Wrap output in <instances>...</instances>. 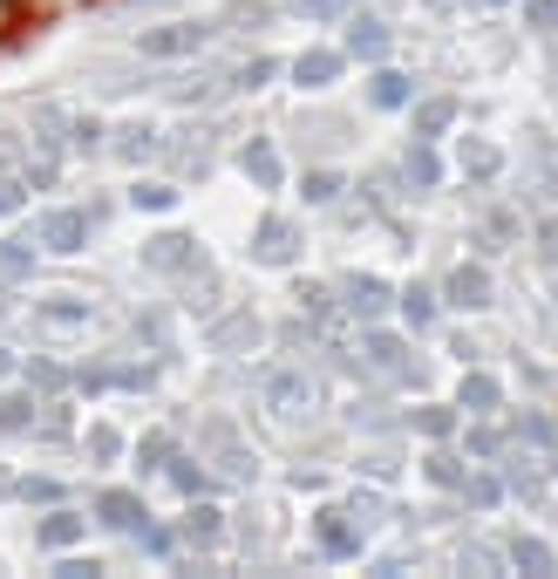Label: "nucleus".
Segmentation results:
<instances>
[{
  "instance_id": "1",
  "label": "nucleus",
  "mask_w": 558,
  "mask_h": 579,
  "mask_svg": "<svg viewBox=\"0 0 558 579\" xmlns=\"http://www.w3.org/2000/svg\"><path fill=\"white\" fill-rule=\"evenodd\" d=\"M35 327H41L48 341L89 335V300H75V293H55V300H41V307H35Z\"/></svg>"
},
{
  "instance_id": "2",
  "label": "nucleus",
  "mask_w": 558,
  "mask_h": 579,
  "mask_svg": "<svg viewBox=\"0 0 558 579\" xmlns=\"http://www.w3.org/2000/svg\"><path fill=\"white\" fill-rule=\"evenodd\" d=\"M212 41L205 21H170V28H143V55H198V48Z\"/></svg>"
},
{
  "instance_id": "3",
  "label": "nucleus",
  "mask_w": 558,
  "mask_h": 579,
  "mask_svg": "<svg viewBox=\"0 0 558 579\" xmlns=\"http://www.w3.org/2000/svg\"><path fill=\"white\" fill-rule=\"evenodd\" d=\"M266 410L279 423H300L314 410V389H307V375H266Z\"/></svg>"
},
{
  "instance_id": "4",
  "label": "nucleus",
  "mask_w": 558,
  "mask_h": 579,
  "mask_svg": "<svg viewBox=\"0 0 558 579\" xmlns=\"http://www.w3.org/2000/svg\"><path fill=\"white\" fill-rule=\"evenodd\" d=\"M48 21H55V8L48 0H14L8 8V21H0V48H21V41H35Z\"/></svg>"
},
{
  "instance_id": "5",
  "label": "nucleus",
  "mask_w": 558,
  "mask_h": 579,
  "mask_svg": "<svg viewBox=\"0 0 558 579\" xmlns=\"http://www.w3.org/2000/svg\"><path fill=\"white\" fill-rule=\"evenodd\" d=\"M143 266H157V273H191L198 266V239H185V232H157L143 246Z\"/></svg>"
},
{
  "instance_id": "6",
  "label": "nucleus",
  "mask_w": 558,
  "mask_h": 579,
  "mask_svg": "<svg viewBox=\"0 0 558 579\" xmlns=\"http://www.w3.org/2000/svg\"><path fill=\"white\" fill-rule=\"evenodd\" d=\"M83 239H89L83 212H48L41 218V246H48V253H83Z\"/></svg>"
},
{
  "instance_id": "7",
  "label": "nucleus",
  "mask_w": 558,
  "mask_h": 579,
  "mask_svg": "<svg viewBox=\"0 0 558 579\" xmlns=\"http://www.w3.org/2000/svg\"><path fill=\"white\" fill-rule=\"evenodd\" d=\"M293 246H300V239H293V225H287V218H266L259 232H252V253H259L266 266H287V260H293Z\"/></svg>"
},
{
  "instance_id": "8",
  "label": "nucleus",
  "mask_w": 558,
  "mask_h": 579,
  "mask_svg": "<svg viewBox=\"0 0 558 579\" xmlns=\"http://www.w3.org/2000/svg\"><path fill=\"white\" fill-rule=\"evenodd\" d=\"M96 512H103L110 525H116V532H150V512H143V498H130V491H103V498H96Z\"/></svg>"
},
{
  "instance_id": "9",
  "label": "nucleus",
  "mask_w": 558,
  "mask_h": 579,
  "mask_svg": "<svg viewBox=\"0 0 558 579\" xmlns=\"http://www.w3.org/2000/svg\"><path fill=\"white\" fill-rule=\"evenodd\" d=\"M334 75H341V55H334V48H307V55L293 62V83H300V89H327Z\"/></svg>"
},
{
  "instance_id": "10",
  "label": "nucleus",
  "mask_w": 558,
  "mask_h": 579,
  "mask_svg": "<svg viewBox=\"0 0 558 579\" xmlns=\"http://www.w3.org/2000/svg\"><path fill=\"white\" fill-rule=\"evenodd\" d=\"M368 368L389 375V382H402V375H409V348H402L395 335H368Z\"/></svg>"
},
{
  "instance_id": "11",
  "label": "nucleus",
  "mask_w": 558,
  "mask_h": 579,
  "mask_svg": "<svg viewBox=\"0 0 558 579\" xmlns=\"http://www.w3.org/2000/svg\"><path fill=\"white\" fill-rule=\"evenodd\" d=\"M491 300V273L484 266H456L449 273V307H484Z\"/></svg>"
},
{
  "instance_id": "12",
  "label": "nucleus",
  "mask_w": 558,
  "mask_h": 579,
  "mask_svg": "<svg viewBox=\"0 0 558 579\" xmlns=\"http://www.w3.org/2000/svg\"><path fill=\"white\" fill-rule=\"evenodd\" d=\"M314 532H320V545H327V552H341V559H347V552H362V532L347 525V512H320Z\"/></svg>"
},
{
  "instance_id": "13",
  "label": "nucleus",
  "mask_w": 558,
  "mask_h": 579,
  "mask_svg": "<svg viewBox=\"0 0 558 579\" xmlns=\"http://www.w3.org/2000/svg\"><path fill=\"white\" fill-rule=\"evenodd\" d=\"M347 55L382 62L389 55V28H382V21H354V28H347Z\"/></svg>"
},
{
  "instance_id": "14",
  "label": "nucleus",
  "mask_w": 558,
  "mask_h": 579,
  "mask_svg": "<svg viewBox=\"0 0 558 579\" xmlns=\"http://www.w3.org/2000/svg\"><path fill=\"white\" fill-rule=\"evenodd\" d=\"M347 307L362 314V320H375V314L389 307V287H382V280H368V273H362V280H347Z\"/></svg>"
},
{
  "instance_id": "15",
  "label": "nucleus",
  "mask_w": 558,
  "mask_h": 579,
  "mask_svg": "<svg viewBox=\"0 0 558 579\" xmlns=\"http://www.w3.org/2000/svg\"><path fill=\"white\" fill-rule=\"evenodd\" d=\"M368 96H375V110H402V103H409V75H395V68H375Z\"/></svg>"
},
{
  "instance_id": "16",
  "label": "nucleus",
  "mask_w": 558,
  "mask_h": 579,
  "mask_svg": "<svg viewBox=\"0 0 558 579\" xmlns=\"http://www.w3.org/2000/svg\"><path fill=\"white\" fill-rule=\"evenodd\" d=\"M245 178L259 185V191H272V185H279V158H272V143H245Z\"/></svg>"
},
{
  "instance_id": "17",
  "label": "nucleus",
  "mask_w": 558,
  "mask_h": 579,
  "mask_svg": "<svg viewBox=\"0 0 558 579\" xmlns=\"http://www.w3.org/2000/svg\"><path fill=\"white\" fill-rule=\"evenodd\" d=\"M28 273H35V239L0 246V280H28Z\"/></svg>"
},
{
  "instance_id": "18",
  "label": "nucleus",
  "mask_w": 558,
  "mask_h": 579,
  "mask_svg": "<svg viewBox=\"0 0 558 579\" xmlns=\"http://www.w3.org/2000/svg\"><path fill=\"white\" fill-rule=\"evenodd\" d=\"M212 341H218V348H252V341H259V320H252V314H232V320L212 327Z\"/></svg>"
},
{
  "instance_id": "19",
  "label": "nucleus",
  "mask_w": 558,
  "mask_h": 579,
  "mask_svg": "<svg viewBox=\"0 0 558 579\" xmlns=\"http://www.w3.org/2000/svg\"><path fill=\"white\" fill-rule=\"evenodd\" d=\"M75 539H83V518H75V512H55V518H41V545H55V552H68Z\"/></svg>"
},
{
  "instance_id": "20",
  "label": "nucleus",
  "mask_w": 558,
  "mask_h": 579,
  "mask_svg": "<svg viewBox=\"0 0 558 579\" xmlns=\"http://www.w3.org/2000/svg\"><path fill=\"white\" fill-rule=\"evenodd\" d=\"M449 116H456V103H449V96H436V103H422V110H416V143H429L436 130H449Z\"/></svg>"
},
{
  "instance_id": "21",
  "label": "nucleus",
  "mask_w": 558,
  "mask_h": 579,
  "mask_svg": "<svg viewBox=\"0 0 558 579\" xmlns=\"http://www.w3.org/2000/svg\"><path fill=\"white\" fill-rule=\"evenodd\" d=\"M504 158H497V143H484V137H470L464 143V178H491Z\"/></svg>"
},
{
  "instance_id": "22",
  "label": "nucleus",
  "mask_w": 558,
  "mask_h": 579,
  "mask_svg": "<svg viewBox=\"0 0 558 579\" xmlns=\"http://www.w3.org/2000/svg\"><path fill=\"white\" fill-rule=\"evenodd\" d=\"M464 410L470 416H491L497 410V382H491V375H464Z\"/></svg>"
},
{
  "instance_id": "23",
  "label": "nucleus",
  "mask_w": 558,
  "mask_h": 579,
  "mask_svg": "<svg viewBox=\"0 0 558 579\" xmlns=\"http://www.w3.org/2000/svg\"><path fill=\"white\" fill-rule=\"evenodd\" d=\"M511 566H524V572H551V545H545V539H511Z\"/></svg>"
},
{
  "instance_id": "24",
  "label": "nucleus",
  "mask_w": 558,
  "mask_h": 579,
  "mask_svg": "<svg viewBox=\"0 0 558 579\" xmlns=\"http://www.w3.org/2000/svg\"><path fill=\"white\" fill-rule=\"evenodd\" d=\"M35 423V395H0V430H28Z\"/></svg>"
},
{
  "instance_id": "25",
  "label": "nucleus",
  "mask_w": 558,
  "mask_h": 579,
  "mask_svg": "<svg viewBox=\"0 0 558 579\" xmlns=\"http://www.w3.org/2000/svg\"><path fill=\"white\" fill-rule=\"evenodd\" d=\"M130 205H137V212H170V205H177V191H170V185H137V191H130Z\"/></svg>"
},
{
  "instance_id": "26",
  "label": "nucleus",
  "mask_w": 558,
  "mask_h": 579,
  "mask_svg": "<svg viewBox=\"0 0 558 579\" xmlns=\"http://www.w3.org/2000/svg\"><path fill=\"white\" fill-rule=\"evenodd\" d=\"M185 539H191V545H212V539H218V512H212V505H198V512L185 518Z\"/></svg>"
},
{
  "instance_id": "27",
  "label": "nucleus",
  "mask_w": 558,
  "mask_h": 579,
  "mask_svg": "<svg viewBox=\"0 0 558 579\" xmlns=\"http://www.w3.org/2000/svg\"><path fill=\"white\" fill-rule=\"evenodd\" d=\"M116 150H123V158H150V150H157V130H150V123H130Z\"/></svg>"
},
{
  "instance_id": "28",
  "label": "nucleus",
  "mask_w": 558,
  "mask_h": 579,
  "mask_svg": "<svg viewBox=\"0 0 558 579\" xmlns=\"http://www.w3.org/2000/svg\"><path fill=\"white\" fill-rule=\"evenodd\" d=\"M416 430L422 437H449L456 430V410H436V402H429V410H416Z\"/></svg>"
},
{
  "instance_id": "29",
  "label": "nucleus",
  "mask_w": 558,
  "mask_h": 579,
  "mask_svg": "<svg viewBox=\"0 0 558 579\" xmlns=\"http://www.w3.org/2000/svg\"><path fill=\"white\" fill-rule=\"evenodd\" d=\"M402 314H409L416 327H429V314H436V300H429L422 287H409V293H402Z\"/></svg>"
},
{
  "instance_id": "30",
  "label": "nucleus",
  "mask_w": 558,
  "mask_h": 579,
  "mask_svg": "<svg viewBox=\"0 0 558 579\" xmlns=\"http://www.w3.org/2000/svg\"><path fill=\"white\" fill-rule=\"evenodd\" d=\"M293 8H300V14H314V21H334V14L354 8V0H293Z\"/></svg>"
},
{
  "instance_id": "31",
  "label": "nucleus",
  "mask_w": 558,
  "mask_h": 579,
  "mask_svg": "<svg viewBox=\"0 0 558 579\" xmlns=\"http://www.w3.org/2000/svg\"><path fill=\"white\" fill-rule=\"evenodd\" d=\"M524 21L531 28H558V0H524Z\"/></svg>"
},
{
  "instance_id": "32",
  "label": "nucleus",
  "mask_w": 558,
  "mask_h": 579,
  "mask_svg": "<svg viewBox=\"0 0 558 579\" xmlns=\"http://www.w3.org/2000/svg\"><path fill=\"white\" fill-rule=\"evenodd\" d=\"M409 178H416V185H436V158H429V150H422V143L409 150Z\"/></svg>"
},
{
  "instance_id": "33",
  "label": "nucleus",
  "mask_w": 558,
  "mask_h": 579,
  "mask_svg": "<svg viewBox=\"0 0 558 579\" xmlns=\"http://www.w3.org/2000/svg\"><path fill=\"white\" fill-rule=\"evenodd\" d=\"M272 14V0H232V8H225V21H266Z\"/></svg>"
},
{
  "instance_id": "34",
  "label": "nucleus",
  "mask_w": 558,
  "mask_h": 579,
  "mask_svg": "<svg viewBox=\"0 0 558 579\" xmlns=\"http://www.w3.org/2000/svg\"><path fill=\"white\" fill-rule=\"evenodd\" d=\"M334 191H341L334 171H314V178H307V198H334Z\"/></svg>"
},
{
  "instance_id": "35",
  "label": "nucleus",
  "mask_w": 558,
  "mask_h": 579,
  "mask_svg": "<svg viewBox=\"0 0 558 579\" xmlns=\"http://www.w3.org/2000/svg\"><path fill=\"white\" fill-rule=\"evenodd\" d=\"M538 253L558 266V218H545V225H538Z\"/></svg>"
},
{
  "instance_id": "36",
  "label": "nucleus",
  "mask_w": 558,
  "mask_h": 579,
  "mask_svg": "<svg viewBox=\"0 0 558 579\" xmlns=\"http://www.w3.org/2000/svg\"><path fill=\"white\" fill-rule=\"evenodd\" d=\"M89 450H96V457H116V430H103V423H96V430H89Z\"/></svg>"
},
{
  "instance_id": "37",
  "label": "nucleus",
  "mask_w": 558,
  "mask_h": 579,
  "mask_svg": "<svg viewBox=\"0 0 558 579\" xmlns=\"http://www.w3.org/2000/svg\"><path fill=\"white\" fill-rule=\"evenodd\" d=\"M429 477H436V484H464V470H456L449 457H429Z\"/></svg>"
},
{
  "instance_id": "38",
  "label": "nucleus",
  "mask_w": 558,
  "mask_h": 579,
  "mask_svg": "<svg viewBox=\"0 0 558 579\" xmlns=\"http://www.w3.org/2000/svg\"><path fill=\"white\" fill-rule=\"evenodd\" d=\"M266 75H272V62L259 55V62H245V68H239V83H245V89H259V83H266Z\"/></svg>"
},
{
  "instance_id": "39",
  "label": "nucleus",
  "mask_w": 558,
  "mask_h": 579,
  "mask_svg": "<svg viewBox=\"0 0 558 579\" xmlns=\"http://www.w3.org/2000/svg\"><path fill=\"white\" fill-rule=\"evenodd\" d=\"M470 505H497V484H491V477H470Z\"/></svg>"
},
{
  "instance_id": "40",
  "label": "nucleus",
  "mask_w": 558,
  "mask_h": 579,
  "mask_svg": "<svg viewBox=\"0 0 558 579\" xmlns=\"http://www.w3.org/2000/svg\"><path fill=\"white\" fill-rule=\"evenodd\" d=\"M28 375H35V382H48V389H62V382H68V375H62V368H55V362H35V368H28Z\"/></svg>"
},
{
  "instance_id": "41",
  "label": "nucleus",
  "mask_w": 558,
  "mask_h": 579,
  "mask_svg": "<svg viewBox=\"0 0 558 579\" xmlns=\"http://www.w3.org/2000/svg\"><path fill=\"white\" fill-rule=\"evenodd\" d=\"M96 572H103L96 559H68V566H62V579H96Z\"/></svg>"
},
{
  "instance_id": "42",
  "label": "nucleus",
  "mask_w": 558,
  "mask_h": 579,
  "mask_svg": "<svg viewBox=\"0 0 558 579\" xmlns=\"http://www.w3.org/2000/svg\"><path fill=\"white\" fill-rule=\"evenodd\" d=\"M14 205H21V191H14V185H8V178H0V218H8V212H14Z\"/></svg>"
},
{
  "instance_id": "43",
  "label": "nucleus",
  "mask_w": 558,
  "mask_h": 579,
  "mask_svg": "<svg viewBox=\"0 0 558 579\" xmlns=\"http://www.w3.org/2000/svg\"><path fill=\"white\" fill-rule=\"evenodd\" d=\"M8 375H14V355H8V348H0V382H8Z\"/></svg>"
},
{
  "instance_id": "44",
  "label": "nucleus",
  "mask_w": 558,
  "mask_h": 579,
  "mask_svg": "<svg viewBox=\"0 0 558 579\" xmlns=\"http://www.w3.org/2000/svg\"><path fill=\"white\" fill-rule=\"evenodd\" d=\"M0 491H14V477H8V470H0Z\"/></svg>"
},
{
  "instance_id": "45",
  "label": "nucleus",
  "mask_w": 558,
  "mask_h": 579,
  "mask_svg": "<svg viewBox=\"0 0 558 579\" xmlns=\"http://www.w3.org/2000/svg\"><path fill=\"white\" fill-rule=\"evenodd\" d=\"M491 8H504V0H491Z\"/></svg>"
}]
</instances>
